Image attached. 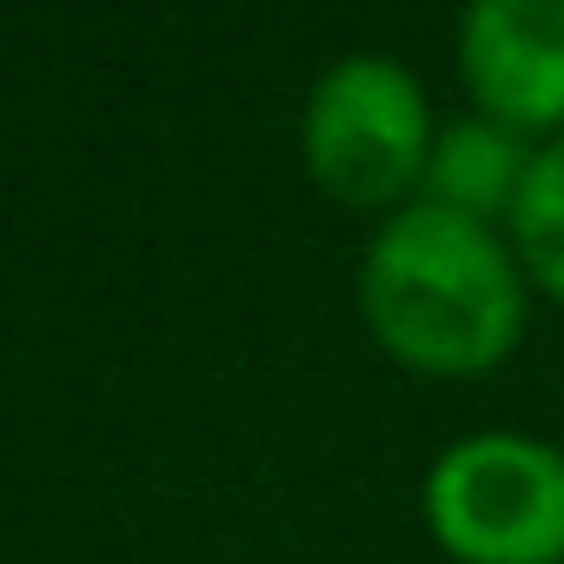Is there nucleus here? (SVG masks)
<instances>
[{
    "label": "nucleus",
    "instance_id": "39448f33",
    "mask_svg": "<svg viewBox=\"0 0 564 564\" xmlns=\"http://www.w3.org/2000/svg\"><path fill=\"white\" fill-rule=\"evenodd\" d=\"M531 160H538V140H524V133H511L485 113H465V120L438 127L419 199L505 232L511 213H518V193L531 180Z\"/></svg>",
    "mask_w": 564,
    "mask_h": 564
},
{
    "label": "nucleus",
    "instance_id": "f257e3e1",
    "mask_svg": "<svg viewBox=\"0 0 564 564\" xmlns=\"http://www.w3.org/2000/svg\"><path fill=\"white\" fill-rule=\"evenodd\" d=\"M359 313L405 372L485 379L524 339L531 279L498 226L412 199L386 213L359 252Z\"/></svg>",
    "mask_w": 564,
    "mask_h": 564
},
{
    "label": "nucleus",
    "instance_id": "20e7f679",
    "mask_svg": "<svg viewBox=\"0 0 564 564\" xmlns=\"http://www.w3.org/2000/svg\"><path fill=\"white\" fill-rule=\"evenodd\" d=\"M458 80L471 113L524 133H564V0H471L458 14Z\"/></svg>",
    "mask_w": 564,
    "mask_h": 564
},
{
    "label": "nucleus",
    "instance_id": "7ed1b4c3",
    "mask_svg": "<svg viewBox=\"0 0 564 564\" xmlns=\"http://www.w3.org/2000/svg\"><path fill=\"white\" fill-rule=\"evenodd\" d=\"M419 511L452 564H564V452L485 425L432 452Z\"/></svg>",
    "mask_w": 564,
    "mask_h": 564
},
{
    "label": "nucleus",
    "instance_id": "423d86ee",
    "mask_svg": "<svg viewBox=\"0 0 564 564\" xmlns=\"http://www.w3.org/2000/svg\"><path fill=\"white\" fill-rule=\"evenodd\" d=\"M505 239H511V252H518L531 286L564 306V133L538 147L531 180L518 193V213H511Z\"/></svg>",
    "mask_w": 564,
    "mask_h": 564
},
{
    "label": "nucleus",
    "instance_id": "f03ea898",
    "mask_svg": "<svg viewBox=\"0 0 564 564\" xmlns=\"http://www.w3.org/2000/svg\"><path fill=\"white\" fill-rule=\"evenodd\" d=\"M438 120L425 80L379 47L339 54L300 107V160L306 180L346 213H399L425 186Z\"/></svg>",
    "mask_w": 564,
    "mask_h": 564
}]
</instances>
